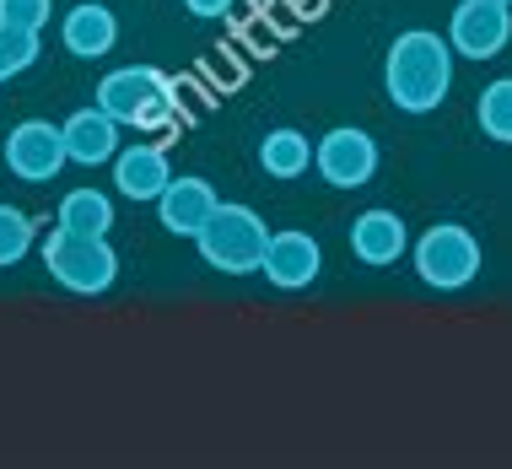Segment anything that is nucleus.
<instances>
[{
  "mask_svg": "<svg viewBox=\"0 0 512 469\" xmlns=\"http://www.w3.org/2000/svg\"><path fill=\"white\" fill-rule=\"evenodd\" d=\"M453 44L432 27H410L389 44V60H383V87H389V103L405 108V114H432V108L448 98L453 87Z\"/></svg>",
  "mask_w": 512,
  "mask_h": 469,
  "instance_id": "obj_1",
  "label": "nucleus"
},
{
  "mask_svg": "<svg viewBox=\"0 0 512 469\" xmlns=\"http://www.w3.org/2000/svg\"><path fill=\"white\" fill-rule=\"evenodd\" d=\"M265 243H270V227L254 205H238V200H216V211L205 216V227L195 232V248L200 259L221 275H254L265 265Z\"/></svg>",
  "mask_w": 512,
  "mask_h": 469,
  "instance_id": "obj_2",
  "label": "nucleus"
},
{
  "mask_svg": "<svg viewBox=\"0 0 512 469\" xmlns=\"http://www.w3.org/2000/svg\"><path fill=\"white\" fill-rule=\"evenodd\" d=\"M98 108L130 130H162L173 124V81L157 65H119L98 81Z\"/></svg>",
  "mask_w": 512,
  "mask_h": 469,
  "instance_id": "obj_3",
  "label": "nucleus"
},
{
  "mask_svg": "<svg viewBox=\"0 0 512 469\" xmlns=\"http://www.w3.org/2000/svg\"><path fill=\"white\" fill-rule=\"evenodd\" d=\"M38 254H44V270L76 297H103L108 286L119 281V254L108 238H87V232L54 227Z\"/></svg>",
  "mask_w": 512,
  "mask_h": 469,
  "instance_id": "obj_4",
  "label": "nucleus"
},
{
  "mask_svg": "<svg viewBox=\"0 0 512 469\" xmlns=\"http://www.w3.org/2000/svg\"><path fill=\"white\" fill-rule=\"evenodd\" d=\"M410 259H415L421 286H432V292H464L480 275V238L459 222H437L410 243Z\"/></svg>",
  "mask_w": 512,
  "mask_h": 469,
  "instance_id": "obj_5",
  "label": "nucleus"
},
{
  "mask_svg": "<svg viewBox=\"0 0 512 469\" xmlns=\"http://www.w3.org/2000/svg\"><path fill=\"white\" fill-rule=\"evenodd\" d=\"M313 168L329 189H362L367 178L378 173V141H372L367 130L340 124V130H329L324 141L313 146Z\"/></svg>",
  "mask_w": 512,
  "mask_h": 469,
  "instance_id": "obj_6",
  "label": "nucleus"
},
{
  "mask_svg": "<svg viewBox=\"0 0 512 469\" xmlns=\"http://www.w3.org/2000/svg\"><path fill=\"white\" fill-rule=\"evenodd\" d=\"M60 168H65V135H60V124L22 119L17 130L6 135V173L11 178H22V184H49Z\"/></svg>",
  "mask_w": 512,
  "mask_h": 469,
  "instance_id": "obj_7",
  "label": "nucleus"
},
{
  "mask_svg": "<svg viewBox=\"0 0 512 469\" xmlns=\"http://www.w3.org/2000/svg\"><path fill=\"white\" fill-rule=\"evenodd\" d=\"M512 38V11L491 6V0H459L448 22V44L459 60H496Z\"/></svg>",
  "mask_w": 512,
  "mask_h": 469,
  "instance_id": "obj_8",
  "label": "nucleus"
},
{
  "mask_svg": "<svg viewBox=\"0 0 512 469\" xmlns=\"http://www.w3.org/2000/svg\"><path fill=\"white\" fill-rule=\"evenodd\" d=\"M265 281L275 286V292H302V286L318 281V270H324V248H318V238H308V232H270L265 243Z\"/></svg>",
  "mask_w": 512,
  "mask_h": 469,
  "instance_id": "obj_9",
  "label": "nucleus"
},
{
  "mask_svg": "<svg viewBox=\"0 0 512 469\" xmlns=\"http://www.w3.org/2000/svg\"><path fill=\"white\" fill-rule=\"evenodd\" d=\"M351 254H356V265H367V270H389L410 254V232L394 211H362L351 222Z\"/></svg>",
  "mask_w": 512,
  "mask_h": 469,
  "instance_id": "obj_10",
  "label": "nucleus"
},
{
  "mask_svg": "<svg viewBox=\"0 0 512 469\" xmlns=\"http://www.w3.org/2000/svg\"><path fill=\"white\" fill-rule=\"evenodd\" d=\"M151 205H157V222L168 227L173 238H195L205 227V216L216 211V189L205 184V178H168Z\"/></svg>",
  "mask_w": 512,
  "mask_h": 469,
  "instance_id": "obj_11",
  "label": "nucleus"
},
{
  "mask_svg": "<svg viewBox=\"0 0 512 469\" xmlns=\"http://www.w3.org/2000/svg\"><path fill=\"white\" fill-rule=\"evenodd\" d=\"M60 135H65V162H81V168H103L119 151V124L108 119L98 103L76 108V114L60 124Z\"/></svg>",
  "mask_w": 512,
  "mask_h": 469,
  "instance_id": "obj_12",
  "label": "nucleus"
},
{
  "mask_svg": "<svg viewBox=\"0 0 512 469\" xmlns=\"http://www.w3.org/2000/svg\"><path fill=\"white\" fill-rule=\"evenodd\" d=\"M60 44H65V54H76V60H103V54L119 44V17L103 0H81V6L65 11Z\"/></svg>",
  "mask_w": 512,
  "mask_h": 469,
  "instance_id": "obj_13",
  "label": "nucleus"
},
{
  "mask_svg": "<svg viewBox=\"0 0 512 469\" xmlns=\"http://www.w3.org/2000/svg\"><path fill=\"white\" fill-rule=\"evenodd\" d=\"M168 178H173V168H168V151L162 146L135 141V146L114 151V184H119L124 200H157Z\"/></svg>",
  "mask_w": 512,
  "mask_h": 469,
  "instance_id": "obj_14",
  "label": "nucleus"
},
{
  "mask_svg": "<svg viewBox=\"0 0 512 469\" xmlns=\"http://www.w3.org/2000/svg\"><path fill=\"white\" fill-rule=\"evenodd\" d=\"M54 227L87 232V238H108V227H114V200H108L103 189H71V195L60 200V211H54Z\"/></svg>",
  "mask_w": 512,
  "mask_h": 469,
  "instance_id": "obj_15",
  "label": "nucleus"
},
{
  "mask_svg": "<svg viewBox=\"0 0 512 469\" xmlns=\"http://www.w3.org/2000/svg\"><path fill=\"white\" fill-rule=\"evenodd\" d=\"M259 168L270 178H302L313 168V141L302 130H270L259 141Z\"/></svg>",
  "mask_w": 512,
  "mask_h": 469,
  "instance_id": "obj_16",
  "label": "nucleus"
},
{
  "mask_svg": "<svg viewBox=\"0 0 512 469\" xmlns=\"http://www.w3.org/2000/svg\"><path fill=\"white\" fill-rule=\"evenodd\" d=\"M475 119H480V135L496 146H512V76L491 81L475 103Z\"/></svg>",
  "mask_w": 512,
  "mask_h": 469,
  "instance_id": "obj_17",
  "label": "nucleus"
},
{
  "mask_svg": "<svg viewBox=\"0 0 512 469\" xmlns=\"http://www.w3.org/2000/svg\"><path fill=\"white\" fill-rule=\"evenodd\" d=\"M33 243H38L33 216L17 211V205H0V270H11L17 259H27V254H33Z\"/></svg>",
  "mask_w": 512,
  "mask_h": 469,
  "instance_id": "obj_18",
  "label": "nucleus"
},
{
  "mask_svg": "<svg viewBox=\"0 0 512 469\" xmlns=\"http://www.w3.org/2000/svg\"><path fill=\"white\" fill-rule=\"evenodd\" d=\"M33 60H38V33L0 22V87H6V81H17L22 71H33Z\"/></svg>",
  "mask_w": 512,
  "mask_h": 469,
  "instance_id": "obj_19",
  "label": "nucleus"
},
{
  "mask_svg": "<svg viewBox=\"0 0 512 469\" xmlns=\"http://www.w3.org/2000/svg\"><path fill=\"white\" fill-rule=\"evenodd\" d=\"M49 11H54V0H0V22H6V27H27V33H44Z\"/></svg>",
  "mask_w": 512,
  "mask_h": 469,
  "instance_id": "obj_20",
  "label": "nucleus"
},
{
  "mask_svg": "<svg viewBox=\"0 0 512 469\" xmlns=\"http://www.w3.org/2000/svg\"><path fill=\"white\" fill-rule=\"evenodd\" d=\"M184 11L189 17H227L232 0H184Z\"/></svg>",
  "mask_w": 512,
  "mask_h": 469,
  "instance_id": "obj_21",
  "label": "nucleus"
},
{
  "mask_svg": "<svg viewBox=\"0 0 512 469\" xmlns=\"http://www.w3.org/2000/svg\"><path fill=\"white\" fill-rule=\"evenodd\" d=\"M491 6H512V0H491Z\"/></svg>",
  "mask_w": 512,
  "mask_h": 469,
  "instance_id": "obj_22",
  "label": "nucleus"
}]
</instances>
